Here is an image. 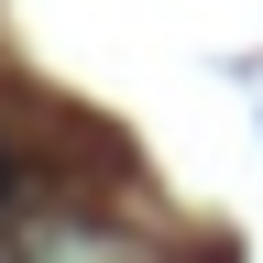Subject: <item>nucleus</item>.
<instances>
[{
    "label": "nucleus",
    "mask_w": 263,
    "mask_h": 263,
    "mask_svg": "<svg viewBox=\"0 0 263 263\" xmlns=\"http://www.w3.org/2000/svg\"><path fill=\"white\" fill-rule=\"evenodd\" d=\"M0 197H11V143H0Z\"/></svg>",
    "instance_id": "obj_1"
}]
</instances>
